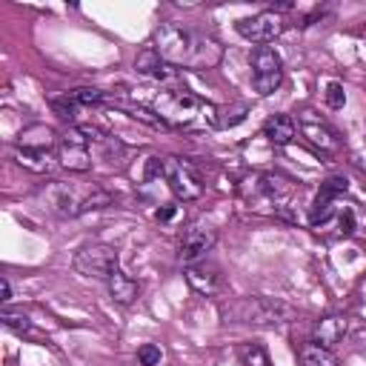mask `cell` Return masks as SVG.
I'll list each match as a JSON object with an SVG mask.
<instances>
[{
  "label": "cell",
  "instance_id": "cell-1",
  "mask_svg": "<svg viewBox=\"0 0 366 366\" xmlns=\"http://www.w3.org/2000/svg\"><path fill=\"white\" fill-rule=\"evenodd\" d=\"M152 49L174 69L209 71L217 69L223 60V46L206 31L189 29L183 23H163L154 29Z\"/></svg>",
  "mask_w": 366,
  "mask_h": 366
},
{
  "label": "cell",
  "instance_id": "cell-2",
  "mask_svg": "<svg viewBox=\"0 0 366 366\" xmlns=\"http://www.w3.org/2000/svg\"><path fill=\"white\" fill-rule=\"evenodd\" d=\"M129 100L149 109L152 114H157L166 129H186L192 126L200 112L206 109L200 97H194L192 92L186 89H169V86H160V89H152V86H143V89H132L129 92Z\"/></svg>",
  "mask_w": 366,
  "mask_h": 366
},
{
  "label": "cell",
  "instance_id": "cell-3",
  "mask_svg": "<svg viewBox=\"0 0 366 366\" xmlns=\"http://www.w3.org/2000/svg\"><path fill=\"white\" fill-rule=\"evenodd\" d=\"M37 197L43 200V206L60 217H80L86 212L103 209L114 200V194L109 189H103L100 183H63V180H51L46 183Z\"/></svg>",
  "mask_w": 366,
  "mask_h": 366
},
{
  "label": "cell",
  "instance_id": "cell-4",
  "mask_svg": "<svg viewBox=\"0 0 366 366\" xmlns=\"http://www.w3.org/2000/svg\"><path fill=\"white\" fill-rule=\"evenodd\" d=\"M240 194L246 197L249 209L263 214H286L289 200L295 194V183L274 172H257L240 183Z\"/></svg>",
  "mask_w": 366,
  "mask_h": 366
},
{
  "label": "cell",
  "instance_id": "cell-5",
  "mask_svg": "<svg viewBox=\"0 0 366 366\" xmlns=\"http://www.w3.org/2000/svg\"><path fill=\"white\" fill-rule=\"evenodd\" d=\"M223 317L232 323H252V326H280L297 317L295 306H289L280 297H263V295H249L237 297L223 306Z\"/></svg>",
  "mask_w": 366,
  "mask_h": 366
},
{
  "label": "cell",
  "instance_id": "cell-6",
  "mask_svg": "<svg viewBox=\"0 0 366 366\" xmlns=\"http://www.w3.org/2000/svg\"><path fill=\"white\" fill-rule=\"evenodd\" d=\"M71 266H74L77 274L109 280V274L120 269V254H117V249L112 243H89V246L74 252Z\"/></svg>",
  "mask_w": 366,
  "mask_h": 366
},
{
  "label": "cell",
  "instance_id": "cell-7",
  "mask_svg": "<svg viewBox=\"0 0 366 366\" xmlns=\"http://www.w3.org/2000/svg\"><path fill=\"white\" fill-rule=\"evenodd\" d=\"M252 66V86L260 97L274 94L283 83V60L272 46H257L249 57Z\"/></svg>",
  "mask_w": 366,
  "mask_h": 366
},
{
  "label": "cell",
  "instance_id": "cell-8",
  "mask_svg": "<svg viewBox=\"0 0 366 366\" xmlns=\"http://www.w3.org/2000/svg\"><path fill=\"white\" fill-rule=\"evenodd\" d=\"M57 163L69 172H89L92 169V140L89 134L77 126H69L57 143Z\"/></svg>",
  "mask_w": 366,
  "mask_h": 366
},
{
  "label": "cell",
  "instance_id": "cell-9",
  "mask_svg": "<svg viewBox=\"0 0 366 366\" xmlns=\"http://www.w3.org/2000/svg\"><path fill=\"white\" fill-rule=\"evenodd\" d=\"M160 172H163V180L169 183V189H172V194L177 200L189 203V200H197L203 194V183H200L197 172L186 160H180V157H163Z\"/></svg>",
  "mask_w": 366,
  "mask_h": 366
},
{
  "label": "cell",
  "instance_id": "cell-10",
  "mask_svg": "<svg viewBox=\"0 0 366 366\" xmlns=\"http://www.w3.org/2000/svg\"><path fill=\"white\" fill-rule=\"evenodd\" d=\"M295 126H297V132L320 152V154H335L337 149H340V137H337V132L320 117V114H315L312 109H303L300 114H297V120H295Z\"/></svg>",
  "mask_w": 366,
  "mask_h": 366
},
{
  "label": "cell",
  "instance_id": "cell-11",
  "mask_svg": "<svg viewBox=\"0 0 366 366\" xmlns=\"http://www.w3.org/2000/svg\"><path fill=\"white\" fill-rule=\"evenodd\" d=\"M217 240V232L206 223H192L180 232V240H177V257L180 263L192 266V263H200L206 257V252H212Z\"/></svg>",
  "mask_w": 366,
  "mask_h": 366
},
{
  "label": "cell",
  "instance_id": "cell-12",
  "mask_svg": "<svg viewBox=\"0 0 366 366\" xmlns=\"http://www.w3.org/2000/svg\"><path fill=\"white\" fill-rule=\"evenodd\" d=\"M234 29H237V34L240 37H246L249 43H272L274 37H280V31H283V20H280V14H274V11H257V14H252V17H243V20H237L234 23Z\"/></svg>",
  "mask_w": 366,
  "mask_h": 366
},
{
  "label": "cell",
  "instance_id": "cell-13",
  "mask_svg": "<svg viewBox=\"0 0 366 366\" xmlns=\"http://www.w3.org/2000/svg\"><path fill=\"white\" fill-rule=\"evenodd\" d=\"M346 192H349V180H346L343 174H332V177H326V180L320 183L315 200H312L309 223H312V226L326 223V220L332 217V212H335V200H337L340 194H346Z\"/></svg>",
  "mask_w": 366,
  "mask_h": 366
},
{
  "label": "cell",
  "instance_id": "cell-14",
  "mask_svg": "<svg viewBox=\"0 0 366 366\" xmlns=\"http://www.w3.org/2000/svg\"><path fill=\"white\" fill-rule=\"evenodd\" d=\"M134 69H137V74H143V77H149V80H154V83H160V86L183 89V86H177V69L169 66L152 46L143 49V51L134 57Z\"/></svg>",
  "mask_w": 366,
  "mask_h": 366
},
{
  "label": "cell",
  "instance_id": "cell-15",
  "mask_svg": "<svg viewBox=\"0 0 366 366\" xmlns=\"http://www.w3.org/2000/svg\"><path fill=\"white\" fill-rule=\"evenodd\" d=\"M57 143H60V137L54 134L51 126H46V123H31V126H26V129L17 134L14 149H20V152H51V149H57Z\"/></svg>",
  "mask_w": 366,
  "mask_h": 366
},
{
  "label": "cell",
  "instance_id": "cell-16",
  "mask_svg": "<svg viewBox=\"0 0 366 366\" xmlns=\"http://www.w3.org/2000/svg\"><path fill=\"white\" fill-rule=\"evenodd\" d=\"M186 283L200 295H217L220 289V272L212 263H192L186 266Z\"/></svg>",
  "mask_w": 366,
  "mask_h": 366
},
{
  "label": "cell",
  "instance_id": "cell-17",
  "mask_svg": "<svg viewBox=\"0 0 366 366\" xmlns=\"http://www.w3.org/2000/svg\"><path fill=\"white\" fill-rule=\"evenodd\" d=\"M349 332V320L343 315H329V317H320L315 323V343L332 349L335 343H340Z\"/></svg>",
  "mask_w": 366,
  "mask_h": 366
},
{
  "label": "cell",
  "instance_id": "cell-18",
  "mask_svg": "<svg viewBox=\"0 0 366 366\" xmlns=\"http://www.w3.org/2000/svg\"><path fill=\"white\" fill-rule=\"evenodd\" d=\"M106 286H109L112 300H114V303H120V306H132V303L137 300V295H140L137 280H132L123 269L112 272V274H109V280H106Z\"/></svg>",
  "mask_w": 366,
  "mask_h": 366
},
{
  "label": "cell",
  "instance_id": "cell-19",
  "mask_svg": "<svg viewBox=\"0 0 366 366\" xmlns=\"http://www.w3.org/2000/svg\"><path fill=\"white\" fill-rule=\"evenodd\" d=\"M263 134L269 137V143L274 146H289L297 134V126H295V117L289 114H272L266 123H263Z\"/></svg>",
  "mask_w": 366,
  "mask_h": 366
},
{
  "label": "cell",
  "instance_id": "cell-20",
  "mask_svg": "<svg viewBox=\"0 0 366 366\" xmlns=\"http://www.w3.org/2000/svg\"><path fill=\"white\" fill-rule=\"evenodd\" d=\"M297 360H300V366H340L337 357L332 355V349H326V346H320L315 340L303 343L297 349Z\"/></svg>",
  "mask_w": 366,
  "mask_h": 366
},
{
  "label": "cell",
  "instance_id": "cell-21",
  "mask_svg": "<svg viewBox=\"0 0 366 366\" xmlns=\"http://www.w3.org/2000/svg\"><path fill=\"white\" fill-rule=\"evenodd\" d=\"M246 114H249V103H243V100L217 106V109H214V126H217V129H232V126L243 123Z\"/></svg>",
  "mask_w": 366,
  "mask_h": 366
},
{
  "label": "cell",
  "instance_id": "cell-22",
  "mask_svg": "<svg viewBox=\"0 0 366 366\" xmlns=\"http://www.w3.org/2000/svg\"><path fill=\"white\" fill-rule=\"evenodd\" d=\"M14 160H17L23 169L34 172V174H49V172L54 169L51 152H20V149H14Z\"/></svg>",
  "mask_w": 366,
  "mask_h": 366
},
{
  "label": "cell",
  "instance_id": "cell-23",
  "mask_svg": "<svg viewBox=\"0 0 366 366\" xmlns=\"http://www.w3.org/2000/svg\"><path fill=\"white\" fill-rule=\"evenodd\" d=\"M237 357H240L243 366H274L272 357H269V352H266L260 343H254V340L240 343V346H237Z\"/></svg>",
  "mask_w": 366,
  "mask_h": 366
},
{
  "label": "cell",
  "instance_id": "cell-24",
  "mask_svg": "<svg viewBox=\"0 0 366 366\" xmlns=\"http://www.w3.org/2000/svg\"><path fill=\"white\" fill-rule=\"evenodd\" d=\"M66 97L74 106H97V103L106 100V92H100V89H71V92H66Z\"/></svg>",
  "mask_w": 366,
  "mask_h": 366
},
{
  "label": "cell",
  "instance_id": "cell-25",
  "mask_svg": "<svg viewBox=\"0 0 366 366\" xmlns=\"http://www.w3.org/2000/svg\"><path fill=\"white\" fill-rule=\"evenodd\" d=\"M0 320H3V326H9V329H11V332H17V335H37L29 317L14 315V312H9V309H3V312H0Z\"/></svg>",
  "mask_w": 366,
  "mask_h": 366
},
{
  "label": "cell",
  "instance_id": "cell-26",
  "mask_svg": "<svg viewBox=\"0 0 366 366\" xmlns=\"http://www.w3.org/2000/svg\"><path fill=\"white\" fill-rule=\"evenodd\" d=\"M51 109H54V114H57L60 120H66L69 126H77V109H80V106H74L66 94H63V97H51Z\"/></svg>",
  "mask_w": 366,
  "mask_h": 366
},
{
  "label": "cell",
  "instance_id": "cell-27",
  "mask_svg": "<svg viewBox=\"0 0 366 366\" xmlns=\"http://www.w3.org/2000/svg\"><path fill=\"white\" fill-rule=\"evenodd\" d=\"M160 360H163L160 346H154V343H143V346L137 349V363H140V366H160Z\"/></svg>",
  "mask_w": 366,
  "mask_h": 366
},
{
  "label": "cell",
  "instance_id": "cell-28",
  "mask_svg": "<svg viewBox=\"0 0 366 366\" xmlns=\"http://www.w3.org/2000/svg\"><path fill=\"white\" fill-rule=\"evenodd\" d=\"M326 103H329V109H343L346 92H343V86H340L337 80H332V83L326 86Z\"/></svg>",
  "mask_w": 366,
  "mask_h": 366
},
{
  "label": "cell",
  "instance_id": "cell-29",
  "mask_svg": "<svg viewBox=\"0 0 366 366\" xmlns=\"http://www.w3.org/2000/svg\"><path fill=\"white\" fill-rule=\"evenodd\" d=\"M337 223H340V234H352L355 232V212L349 206H343L337 214Z\"/></svg>",
  "mask_w": 366,
  "mask_h": 366
},
{
  "label": "cell",
  "instance_id": "cell-30",
  "mask_svg": "<svg viewBox=\"0 0 366 366\" xmlns=\"http://www.w3.org/2000/svg\"><path fill=\"white\" fill-rule=\"evenodd\" d=\"M174 212H177V206H160V209H157V214H154V217H157V220H163V223H166V220H172V217H174Z\"/></svg>",
  "mask_w": 366,
  "mask_h": 366
},
{
  "label": "cell",
  "instance_id": "cell-31",
  "mask_svg": "<svg viewBox=\"0 0 366 366\" xmlns=\"http://www.w3.org/2000/svg\"><path fill=\"white\" fill-rule=\"evenodd\" d=\"M0 292H3V297H0V300H3V303H9V300H11V283H9L6 277L0 280Z\"/></svg>",
  "mask_w": 366,
  "mask_h": 366
},
{
  "label": "cell",
  "instance_id": "cell-32",
  "mask_svg": "<svg viewBox=\"0 0 366 366\" xmlns=\"http://www.w3.org/2000/svg\"><path fill=\"white\" fill-rule=\"evenodd\" d=\"M355 166H357V169H360V172H363V174H366V152H363V154H357V157H355Z\"/></svg>",
  "mask_w": 366,
  "mask_h": 366
}]
</instances>
